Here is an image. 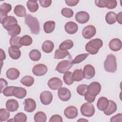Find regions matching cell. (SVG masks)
Instances as JSON below:
<instances>
[{
  "label": "cell",
  "instance_id": "obj_1",
  "mask_svg": "<svg viewBox=\"0 0 122 122\" xmlns=\"http://www.w3.org/2000/svg\"><path fill=\"white\" fill-rule=\"evenodd\" d=\"M101 90V86L98 82L94 81L91 83L88 86L87 91L84 95L85 101L90 103L93 102L96 96L100 92Z\"/></svg>",
  "mask_w": 122,
  "mask_h": 122
},
{
  "label": "cell",
  "instance_id": "obj_2",
  "mask_svg": "<svg viewBox=\"0 0 122 122\" xmlns=\"http://www.w3.org/2000/svg\"><path fill=\"white\" fill-rule=\"evenodd\" d=\"M25 23L30 28L31 32L34 34H38L40 32V24L37 19L30 14H27L25 17Z\"/></svg>",
  "mask_w": 122,
  "mask_h": 122
},
{
  "label": "cell",
  "instance_id": "obj_3",
  "mask_svg": "<svg viewBox=\"0 0 122 122\" xmlns=\"http://www.w3.org/2000/svg\"><path fill=\"white\" fill-rule=\"evenodd\" d=\"M102 41L96 38L90 41L85 45V50L89 54L94 55L98 53L99 49L102 46Z\"/></svg>",
  "mask_w": 122,
  "mask_h": 122
},
{
  "label": "cell",
  "instance_id": "obj_4",
  "mask_svg": "<svg viewBox=\"0 0 122 122\" xmlns=\"http://www.w3.org/2000/svg\"><path fill=\"white\" fill-rule=\"evenodd\" d=\"M104 68L107 72L112 73L115 72L117 70V63L116 57L114 55L111 54L107 56L104 62Z\"/></svg>",
  "mask_w": 122,
  "mask_h": 122
},
{
  "label": "cell",
  "instance_id": "obj_5",
  "mask_svg": "<svg viewBox=\"0 0 122 122\" xmlns=\"http://www.w3.org/2000/svg\"><path fill=\"white\" fill-rule=\"evenodd\" d=\"M81 114L84 116L90 117L92 116L95 113V109L93 104L90 102L83 103L80 109Z\"/></svg>",
  "mask_w": 122,
  "mask_h": 122
},
{
  "label": "cell",
  "instance_id": "obj_6",
  "mask_svg": "<svg viewBox=\"0 0 122 122\" xmlns=\"http://www.w3.org/2000/svg\"><path fill=\"white\" fill-rule=\"evenodd\" d=\"M73 66L71 61L65 60L60 61L56 68V71L61 73H65L68 71Z\"/></svg>",
  "mask_w": 122,
  "mask_h": 122
},
{
  "label": "cell",
  "instance_id": "obj_7",
  "mask_svg": "<svg viewBox=\"0 0 122 122\" xmlns=\"http://www.w3.org/2000/svg\"><path fill=\"white\" fill-rule=\"evenodd\" d=\"M0 23L3 28L8 31L18 24V21L14 17L9 16L5 18Z\"/></svg>",
  "mask_w": 122,
  "mask_h": 122
},
{
  "label": "cell",
  "instance_id": "obj_8",
  "mask_svg": "<svg viewBox=\"0 0 122 122\" xmlns=\"http://www.w3.org/2000/svg\"><path fill=\"white\" fill-rule=\"evenodd\" d=\"M95 27L92 25H89L84 27L82 31V35L85 39H90L96 34Z\"/></svg>",
  "mask_w": 122,
  "mask_h": 122
},
{
  "label": "cell",
  "instance_id": "obj_9",
  "mask_svg": "<svg viewBox=\"0 0 122 122\" xmlns=\"http://www.w3.org/2000/svg\"><path fill=\"white\" fill-rule=\"evenodd\" d=\"M48 71L47 67L43 64H38L35 65L32 68V71L36 76H41L45 75Z\"/></svg>",
  "mask_w": 122,
  "mask_h": 122
},
{
  "label": "cell",
  "instance_id": "obj_10",
  "mask_svg": "<svg viewBox=\"0 0 122 122\" xmlns=\"http://www.w3.org/2000/svg\"><path fill=\"white\" fill-rule=\"evenodd\" d=\"M58 95L61 100L66 102L70 99L71 92L68 89L65 87H61L58 90Z\"/></svg>",
  "mask_w": 122,
  "mask_h": 122
},
{
  "label": "cell",
  "instance_id": "obj_11",
  "mask_svg": "<svg viewBox=\"0 0 122 122\" xmlns=\"http://www.w3.org/2000/svg\"><path fill=\"white\" fill-rule=\"evenodd\" d=\"M78 110L74 106H69L64 111V114L65 117L69 119H72L76 118L78 115Z\"/></svg>",
  "mask_w": 122,
  "mask_h": 122
},
{
  "label": "cell",
  "instance_id": "obj_12",
  "mask_svg": "<svg viewBox=\"0 0 122 122\" xmlns=\"http://www.w3.org/2000/svg\"><path fill=\"white\" fill-rule=\"evenodd\" d=\"M83 76L87 79L92 78L95 74V71L94 67L91 64L86 65L83 68Z\"/></svg>",
  "mask_w": 122,
  "mask_h": 122
},
{
  "label": "cell",
  "instance_id": "obj_13",
  "mask_svg": "<svg viewBox=\"0 0 122 122\" xmlns=\"http://www.w3.org/2000/svg\"><path fill=\"white\" fill-rule=\"evenodd\" d=\"M48 85L51 90H59L62 85V81L58 78L53 77L49 80Z\"/></svg>",
  "mask_w": 122,
  "mask_h": 122
},
{
  "label": "cell",
  "instance_id": "obj_14",
  "mask_svg": "<svg viewBox=\"0 0 122 122\" xmlns=\"http://www.w3.org/2000/svg\"><path fill=\"white\" fill-rule=\"evenodd\" d=\"M52 94L49 91H44L42 92L40 96V101L44 105L50 104L52 100Z\"/></svg>",
  "mask_w": 122,
  "mask_h": 122
},
{
  "label": "cell",
  "instance_id": "obj_15",
  "mask_svg": "<svg viewBox=\"0 0 122 122\" xmlns=\"http://www.w3.org/2000/svg\"><path fill=\"white\" fill-rule=\"evenodd\" d=\"M75 18L78 22L81 24H84L88 21L90 19V15L86 11H80L76 14Z\"/></svg>",
  "mask_w": 122,
  "mask_h": 122
},
{
  "label": "cell",
  "instance_id": "obj_16",
  "mask_svg": "<svg viewBox=\"0 0 122 122\" xmlns=\"http://www.w3.org/2000/svg\"><path fill=\"white\" fill-rule=\"evenodd\" d=\"M12 9V6L10 4L7 3H2L0 6V23L3 20L7 17V14Z\"/></svg>",
  "mask_w": 122,
  "mask_h": 122
},
{
  "label": "cell",
  "instance_id": "obj_17",
  "mask_svg": "<svg viewBox=\"0 0 122 122\" xmlns=\"http://www.w3.org/2000/svg\"><path fill=\"white\" fill-rule=\"evenodd\" d=\"M24 111L29 112H33L36 107L35 101L31 98H28L25 100L24 102Z\"/></svg>",
  "mask_w": 122,
  "mask_h": 122
},
{
  "label": "cell",
  "instance_id": "obj_18",
  "mask_svg": "<svg viewBox=\"0 0 122 122\" xmlns=\"http://www.w3.org/2000/svg\"><path fill=\"white\" fill-rule=\"evenodd\" d=\"M65 30L69 34H73L75 33L78 29V25L74 22L69 21L65 25Z\"/></svg>",
  "mask_w": 122,
  "mask_h": 122
},
{
  "label": "cell",
  "instance_id": "obj_19",
  "mask_svg": "<svg viewBox=\"0 0 122 122\" xmlns=\"http://www.w3.org/2000/svg\"><path fill=\"white\" fill-rule=\"evenodd\" d=\"M110 49L114 51H120L122 48V41L118 38L112 39L109 43Z\"/></svg>",
  "mask_w": 122,
  "mask_h": 122
},
{
  "label": "cell",
  "instance_id": "obj_20",
  "mask_svg": "<svg viewBox=\"0 0 122 122\" xmlns=\"http://www.w3.org/2000/svg\"><path fill=\"white\" fill-rule=\"evenodd\" d=\"M19 107L18 101L14 99H10L6 102V107L7 109L11 112L16 111Z\"/></svg>",
  "mask_w": 122,
  "mask_h": 122
},
{
  "label": "cell",
  "instance_id": "obj_21",
  "mask_svg": "<svg viewBox=\"0 0 122 122\" xmlns=\"http://www.w3.org/2000/svg\"><path fill=\"white\" fill-rule=\"evenodd\" d=\"M8 52L11 58L14 60H17L20 57L21 51L19 48L15 46H10L9 48Z\"/></svg>",
  "mask_w": 122,
  "mask_h": 122
},
{
  "label": "cell",
  "instance_id": "obj_22",
  "mask_svg": "<svg viewBox=\"0 0 122 122\" xmlns=\"http://www.w3.org/2000/svg\"><path fill=\"white\" fill-rule=\"evenodd\" d=\"M7 77L11 80H15L18 79L20 76V73L18 70L14 68L9 69L6 71Z\"/></svg>",
  "mask_w": 122,
  "mask_h": 122
},
{
  "label": "cell",
  "instance_id": "obj_23",
  "mask_svg": "<svg viewBox=\"0 0 122 122\" xmlns=\"http://www.w3.org/2000/svg\"><path fill=\"white\" fill-rule=\"evenodd\" d=\"M109 105V100L105 97H101L98 99L97 102L98 109L101 111H103L108 107Z\"/></svg>",
  "mask_w": 122,
  "mask_h": 122
},
{
  "label": "cell",
  "instance_id": "obj_24",
  "mask_svg": "<svg viewBox=\"0 0 122 122\" xmlns=\"http://www.w3.org/2000/svg\"><path fill=\"white\" fill-rule=\"evenodd\" d=\"M13 95L18 99H23L26 96L27 91L23 88L15 87L13 90Z\"/></svg>",
  "mask_w": 122,
  "mask_h": 122
},
{
  "label": "cell",
  "instance_id": "obj_25",
  "mask_svg": "<svg viewBox=\"0 0 122 122\" xmlns=\"http://www.w3.org/2000/svg\"><path fill=\"white\" fill-rule=\"evenodd\" d=\"M117 110V105L112 100H109V105L108 107L103 111L104 113L107 115H110L115 112Z\"/></svg>",
  "mask_w": 122,
  "mask_h": 122
},
{
  "label": "cell",
  "instance_id": "obj_26",
  "mask_svg": "<svg viewBox=\"0 0 122 122\" xmlns=\"http://www.w3.org/2000/svg\"><path fill=\"white\" fill-rule=\"evenodd\" d=\"M42 51L45 53L51 52L54 48L53 42L50 40H47L44 41L41 47Z\"/></svg>",
  "mask_w": 122,
  "mask_h": 122
},
{
  "label": "cell",
  "instance_id": "obj_27",
  "mask_svg": "<svg viewBox=\"0 0 122 122\" xmlns=\"http://www.w3.org/2000/svg\"><path fill=\"white\" fill-rule=\"evenodd\" d=\"M14 12L16 15L20 17H25L26 15V9L22 5H18L14 9Z\"/></svg>",
  "mask_w": 122,
  "mask_h": 122
},
{
  "label": "cell",
  "instance_id": "obj_28",
  "mask_svg": "<svg viewBox=\"0 0 122 122\" xmlns=\"http://www.w3.org/2000/svg\"><path fill=\"white\" fill-rule=\"evenodd\" d=\"M55 22L54 21L49 20L45 22L43 25V29L46 33H51L54 30Z\"/></svg>",
  "mask_w": 122,
  "mask_h": 122
},
{
  "label": "cell",
  "instance_id": "obj_29",
  "mask_svg": "<svg viewBox=\"0 0 122 122\" xmlns=\"http://www.w3.org/2000/svg\"><path fill=\"white\" fill-rule=\"evenodd\" d=\"M83 78V71L81 69L75 70L72 73V79L73 81H81Z\"/></svg>",
  "mask_w": 122,
  "mask_h": 122
},
{
  "label": "cell",
  "instance_id": "obj_30",
  "mask_svg": "<svg viewBox=\"0 0 122 122\" xmlns=\"http://www.w3.org/2000/svg\"><path fill=\"white\" fill-rule=\"evenodd\" d=\"M116 16L117 14L112 11L108 12L105 16L106 21L109 24H114L117 21Z\"/></svg>",
  "mask_w": 122,
  "mask_h": 122
},
{
  "label": "cell",
  "instance_id": "obj_31",
  "mask_svg": "<svg viewBox=\"0 0 122 122\" xmlns=\"http://www.w3.org/2000/svg\"><path fill=\"white\" fill-rule=\"evenodd\" d=\"M70 56V53L67 50H61L60 49H57L55 51L54 59H63L67 56Z\"/></svg>",
  "mask_w": 122,
  "mask_h": 122
},
{
  "label": "cell",
  "instance_id": "obj_32",
  "mask_svg": "<svg viewBox=\"0 0 122 122\" xmlns=\"http://www.w3.org/2000/svg\"><path fill=\"white\" fill-rule=\"evenodd\" d=\"M28 9L31 12H36L39 9V5L37 0H28L27 2Z\"/></svg>",
  "mask_w": 122,
  "mask_h": 122
},
{
  "label": "cell",
  "instance_id": "obj_33",
  "mask_svg": "<svg viewBox=\"0 0 122 122\" xmlns=\"http://www.w3.org/2000/svg\"><path fill=\"white\" fill-rule=\"evenodd\" d=\"M34 82L33 78L30 76H25L20 80V82L27 87H30L33 85Z\"/></svg>",
  "mask_w": 122,
  "mask_h": 122
},
{
  "label": "cell",
  "instance_id": "obj_34",
  "mask_svg": "<svg viewBox=\"0 0 122 122\" xmlns=\"http://www.w3.org/2000/svg\"><path fill=\"white\" fill-rule=\"evenodd\" d=\"M29 57L32 61H38L40 60L41 58V53L38 50L33 49L30 52Z\"/></svg>",
  "mask_w": 122,
  "mask_h": 122
},
{
  "label": "cell",
  "instance_id": "obj_35",
  "mask_svg": "<svg viewBox=\"0 0 122 122\" xmlns=\"http://www.w3.org/2000/svg\"><path fill=\"white\" fill-rule=\"evenodd\" d=\"M73 46V42L71 40H66L63 41L59 46V49L67 50L71 49Z\"/></svg>",
  "mask_w": 122,
  "mask_h": 122
},
{
  "label": "cell",
  "instance_id": "obj_36",
  "mask_svg": "<svg viewBox=\"0 0 122 122\" xmlns=\"http://www.w3.org/2000/svg\"><path fill=\"white\" fill-rule=\"evenodd\" d=\"M21 37L17 36L11 37L10 40V44L11 46H15L18 48L21 47L22 45L20 43Z\"/></svg>",
  "mask_w": 122,
  "mask_h": 122
},
{
  "label": "cell",
  "instance_id": "obj_37",
  "mask_svg": "<svg viewBox=\"0 0 122 122\" xmlns=\"http://www.w3.org/2000/svg\"><path fill=\"white\" fill-rule=\"evenodd\" d=\"M34 120L36 122H45L47 121V116L42 112H38L35 113Z\"/></svg>",
  "mask_w": 122,
  "mask_h": 122
},
{
  "label": "cell",
  "instance_id": "obj_38",
  "mask_svg": "<svg viewBox=\"0 0 122 122\" xmlns=\"http://www.w3.org/2000/svg\"><path fill=\"white\" fill-rule=\"evenodd\" d=\"M9 112L7 109L4 108L0 109V121L1 122L8 121L10 116Z\"/></svg>",
  "mask_w": 122,
  "mask_h": 122
},
{
  "label": "cell",
  "instance_id": "obj_39",
  "mask_svg": "<svg viewBox=\"0 0 122 122\" xmlns=\"http://www.w3.org/2000/svg\"><path fill=\"white\" fill-rule=\"evenodd\" d=\"M72 73L71 71H67L64 73L63 79L65 83L68 85H71L74 82L72 79Z\"/></svg>",
  "mask_w": 122,
  "mask_h": 122
},
{
  "label": "cell",
  "instance_id": "obj_40",
  "mask_svg": "<svg viewBox=\"0 0 122 122\" xmlns=\"http://www.w3.org/2000/svg\"><path fill=\"white\" fill-rule=\"evenodd\" d=\"M32 43V39L30 36L28 35H25L21 37L20 43L22 46H29Z\"/></svg>",
  "mask_w": 122,
  "mask_h": 122
},
{
  "label": "cell",
  "instance_id": "obj_41",
  "mask_svg": "<svg viewBox=\"0 0 122 122\" xmlns=\"http://www.w3.org/2000/svg\"><path fill=\"white\" fill-rule=\"evenodd\" d=\"M9 35L12 36H15L19 35L21 31V28L18 24L16 25L11 29L7 31Z\"/></svg>",
  "mask_w": 122,
  "mask_h": 122
},
{
  "label": "cell",
  "instance_id": "obj_42",
  "mask_svg": "<svg viewBox=\"0 0 122 122\" xmlns=\"http://www.w3.org/2000/svg\"><path fill=\"white\" fill-rule=\"evenodd\" d=\"M89 55V53H83L79 54L75 57L74 60L71 61V62L73 64L80 63L84 61Z\"/></svg>",
  "mask_w": 122,
  "mask_h": 122
},
{
  "label": "cell",
  "instance_id": "obj_43",
  "mask_svg": "<svg viewBox=\"0 0 122 122\" xmlns=\"http://www.w3.org/2000/svg\"><path fill=\"white\" fill-rule=\"evenodd\" d=\"M14 119L16 122H25L27 121V118L25 113L19 112L15 115Z\"/></svg>",
  "mask_w": 122,
  "mask_h": 122
},
{
  "label": "cell",
  "instance_id": "obj_44",
  "mask_svg": "<svg viewBox=\"0 0 122 122\" xmlns=\"http://www.w3.org/2000/svg\"><path fill=\"white\" fill-rule=\"evenodd\" d=\"M88 85L86 84L79 85L77 88V92L81 96H84L87 91Z\"/></svg>",
  "mask_w": 122,
  "mask_h": 122
},
{
  "label": "cell",
  "instance_id": "obj_45",
  "mask_svg": "<svg viewBox=\"0 0 122 122\" xmlns=\"http://www.w3.org/2000/svg\"><path fill=\"white\" fill-rule=\"evenodd\" d=\"M61 13L64 17L66 18H71L73 16L74 14V12L71 9L67 8H63L61 10Z\"/></svg>",
  "mask_w": 122,
  "mask_h": 122
},
{
  "label": "cell",
  "instance_id": "obj_46",
  "mask_svg": "<svg viewBox=\"0 0 122 122\" xmlns=\"http://www.w3.org/2000/svg\"><path fill=\"white\" fill-rule=\"evenodd\" d=\"M15 87V86H8L6 87L3 91V94L7 97L13 96V92Z\"/></svg>",
  "mask_w": 122,
  "mask_h": 122
},
{
  "label": "cell",
  "instance_id": "obj_47",
  "mask_svg": "<svg viewBox=\"0 0 122 122\" xmlns=\"http://www.w3.org/2000/svg\"><path fill=\"white\" fill-rule=\"evenodd\" d=\"M108 2V0H96L95 3L99 8L106 7Z\"/></svg>",
  "mask_w": 122,
  "mask_h": 122
},
{
  "label": "cell",
  "instance_id": "obj_48",
  "mask_svg": "<svg viewBox=\"0 0 122 122\" xmlns=\"http://www.w3.org/2000/svg\"><path fill=\"white\" fill-rule=\"evenodd\" d=\"M62 117L58 114L52 115L49 120L50 122H62Z\"/></svg>",
  "mask_w": 122,
  "mask_h": 122
},
{
  "label": "cell",
  "instance_id": "obj_49",
  "mask_svg": "<svg viewBox=\"0 0 122 122\" xmlns=\"http://www.w3.org/2000/svg\"><path fill=\"white\" fill-rule=\"evenodd\" d=\"M41 6L43 8H47L49 7L52 2L51 0H39Z\"/></svg>",
  "mask_w": 122,
  "mask_h": 122
},
{
  "label": "cell",
  "instance_id": "obj_50",
  "mask_svg": "<svg viewBox=\"0 0 122 122\" xmlns=\"http://www.w3.org/2000/svg\"><path fill=\"white\" fill-rule=\"evenodd\" d=\"M111 122H122V114L118 113L116 115L112 116L110 119Z\"/></svg>",
  "mask_w": 122,
  "mask_h": 122
},
{
  "label": "cell",
  "instance_id": "obj_51",
  "mask_svg": "<svg viewBox=\"0 0 122 122\" xmlns=\"http://www.w3.org/2000/svg\"><path fill=\"white\" fill-rule=\"evenodd\" d=\"M117 1L116 0H108V2L106 8L109 9H113L117 6Z\"/></svg>",
  "mask_w": 122,
  "mask_h": 122
},
{
  "label": "cell",
  "instance_id": "obj_52",
  "mask_svg": "<svg viewBox=\"0 0 122 122\" xmlns=\"http://www.w3.org/2000/svg\"><path fill=\"white\" fill-rule=\"evenodd\" d=\"M0 93L3 92V90L5 88V87L8 85L7 81L3 78H0Z\"/></svg>",
  "mask_w": 122,
  "mask_h": 122
},
{
  "label": "cell",
  "instance_id": "obj_53",
  "mask_svg": "<svg viewBox=\"0 0 122 122\" xmlns=\"http://www.w3.org/2000/svg\"><path fill=\"white\" fill-rule=\"evenodd\" d=\"M66 4L69 6H76L79 2V0H65Z\"/></svg>",
  "mask_w": 122,
  "mask_h": 122
},
{
  "label": "cell",
  "instance_id": "obj_54",
  "mask_svg": "<svg viewBox=\"0 0 122 122\" xmlns=\"http://www.w3.org/2000/svg\"><path fill=\"white\" fill-rule=\"evenodd\" d=\"M122 12H120L116 16V20H117L118 22L120 23V24H122Z\"/></svg>",
  "mask_w": 122,
  "mask_h": 122
},
{
  "label": "cell",
  "instance_id": "obj_55",
  "mask_svg": "<svg viewBox=\"0 0 122 122\" xmlns=\"http://www.w3.org/2000/svg\"><path fill=\"white\" fill-rule=\"evenodd\" d=\"M0 61H1V63H2V61L3 60H4L6 59V55L5 53V52L3 51V50L2 49H0Z\"/></svg>",
  "mask_w": 122,
  "mask_h": 122
},
{
  "label": "cell",
  "instance_id": "obj_56",
  "mask_svg": "<svg viewBox=\"0 0 122 122\" xmlns=\"http://www.w3.org/2000/svg\"><path fill=\"white\" fill-rule=\"evenodd\" d=\"M79 121H80V122H81V121H86V122H88V120H85V119H80V120H78V122H79Z\"/></svg>",
  "mask_w": 122,
  "mask_h": 122
}]
</instances>
